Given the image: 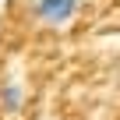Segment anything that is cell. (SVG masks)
<instances>
[{"instance_id":"1","label":"cell","mask_w":120,"mask_h":120,"mask_svg":"<svg viewBox=\"0 0 120 120\" xmlns=\"http://www.w3.org/2000/svg\"><path fill=\"white\" fill-rule=\"evenodd\" d=\"M81 7V0H35V18L42 25H53L60 28L64 21H71Z\"/></svg>"},{"instance_id":"2","label":"cell","mask_w":120,"mask_h":120,"mask_svg":"<svg viewBox=\"0 0 120 120\" xmlns=\"http://www.w3.org/2000/svg\"><path fill=\"white\" fill-rule=\"evenodd\" d=\"M21 102H25V88L18 81H7L4 88H0V109H4V113H18Z\"/></svg>"}]
</instances>
